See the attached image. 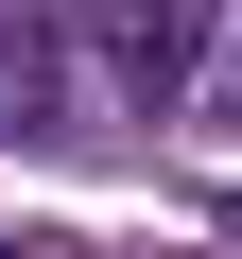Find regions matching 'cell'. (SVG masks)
Instances as JSON below:
<instances>
[{"label":"cell","instance_id":"cell-2","mask_svg":"<svg viewBox=\"0 0 242 259\" xmlns=\"http://www.w3.org/2000/svg\"><path fill=\"white\" fill-rule=\"evenodd\" d=\"M52 104H69V87H52V35H0V121H18V139H35Z\"/></svg>","mask_w":242,"mask_h":259},{"label":"cell","instance_id":"cell-1","mask_svg":"<svg viewBox=\"0 0 242 259\" xmlns=\"http://www.w3.org/2000/svg\"><path fill=\"white\" fill-rule=\"evenodd\" d=\"M87 52H104V87L139 121H173L208 87V52H225V0H87Z\"/></svg>","mask_w":242,"mask_h":259},{"label":"cell","instance_id":"cell-3","mask_svg":"<svg viewBox=\"0 0 242 259\" xmlns=\"http://www.w3.org/2000/svg\"><path fill=\"white\" fill-rule=\"evenodd\" d=\"M225 104H242V69H225Z\"/></svg>","mask_w":242,"mask_h":259}]
</instances>
